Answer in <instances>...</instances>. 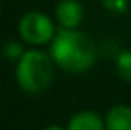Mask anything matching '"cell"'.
<instances>
[{"label":"cell","instance_id":"6da1fadb","mask_svg":"<svg viewBox=\"0 0 131 130\" xmlns=\"http://www.w3.org/2000/svg\"><path fill=\"white\" fill-rule=\"evenodd\" d=\"M50 53L51 59L63 70L71 73L86 72L96 59L95 45L86 33L63 27L57 29L55 39L51 40Z\"/></svg>","mask_w":131,"mask_h":130},{"label":"cell","instance_id":"7a4b0ae2","mask_svg":"<svg viewBox=\"0 0 131 130\" xmlns=\"http://www.w3.org/2000/svg\"><path fill=\"white\" fill-rule=\"evenodd\" d=\"M53 78L51 59L38 50H27L17 65L18 85L28 94L43 92Z\"/></svg>","mask_w":131,"mask_h":130},{"label":"cell","instance_id":"3957f363","mask_svg":"<svg viewBox=\"0 0 131 130\" xmlns=\"http://www.w3.org/2000/svg\"><path fill=\"white\" fill-rule=\"evenodd\" d=\"M18 30L22 39L32 45L48 43L50 40L55 39V33H57V29L50 20V17L40 12H30L23 15L20 20Z\"/></svg>","mask_w":131,"mask_h":130},{"label":"cell","instance_id":"277c9868","mask_svg":"<svg viewBox=\"0 0 131 130\" xmlns=\"http://www.w3.org/2000/svg\"><path fill=\"white\" fill-rule=\"evenodd\" d=\"M83 5L78 0H60L55 8V17L63 29L75 30L83 20Z\"/></svg>","mask_w":131,"mask_h":130},{"label":"cell","instance_id":"5b68a950","mask_svg":"<svg viewBox=\"0 0 131 130\" xmlns=\"http://www.w3.org/2000/svg\"><path fill=\"white\" fill-rule=\"evenodd\" d=\"M68 130H105V124L95 112H78L71 117Z\"/></svg>","mask_w":131,"mask_h":130},{"label":"cell","instance_id":"8992f818","mask_svg":"<svg viewBox=\"0 0 131 130\" xmlns=\"http://www.w3.org/2000/svg\"><path fill=\"white\" fill-rule=\"evenodd\" d=\"M108 130H131V108L126 105L113 107L106 115Z\"/></svg>","mask_w":131,"mask_h":130},{"label":"cell","instance_id":"52a82bcc","mask_svg":"<svg viewBox=\"0 0 131 130\" xmlns=\"http://www.w3.org/2000/svg\"><path fill=\"white\" fill-rule=\"evenodd\" d=\"M116 68L125 80H131V50L119 52V55L116 57Z\"/></svg>","mask_w":131,"mask_h":130},{"label":"cell","instance_id":"ba28073f","mask_svg":"<svg viewBox=\"0 0 131 130\" xmlns=\"http://www.w3.org/2000/svg\"><path fill=\"white\" fill-rule=\"evenodd\" d=\"M2 50H3V55L10 60H15V59L20 60L23 57V53H25L23 45L20 42H17V40H8V42H5Z\"/></svg>","mask_w":131,"mask_h":130},{"label":"cell","instance_id":"9c48e42d","mask_svg":"<svg viewBox=\"0 0 131 130\" xmlns=\"http://www.w3.org/2000/svg\"><path fill=\"white\" fill-rule=\"evenodd\" d=\"M129 2H131V0H101V3H103L105 8L111 10V12H116V13L128 12Z\"/></svg>","mask_w":131,"mask_h":130},{"label":"cell","instance_id":"30bf717a","mask_svg":"<svg viewBox=\"0 0 131 130\" xmlns=\"http://www.w3.org/2000/svg\"><path fill=\"white\" fill-rule=\"evenodd\" d=\"M45 130H65V128H61V127H58V125H50V127H47Z\"/></svg>","mask_w":131,"mask_h":130}]
</instances>
